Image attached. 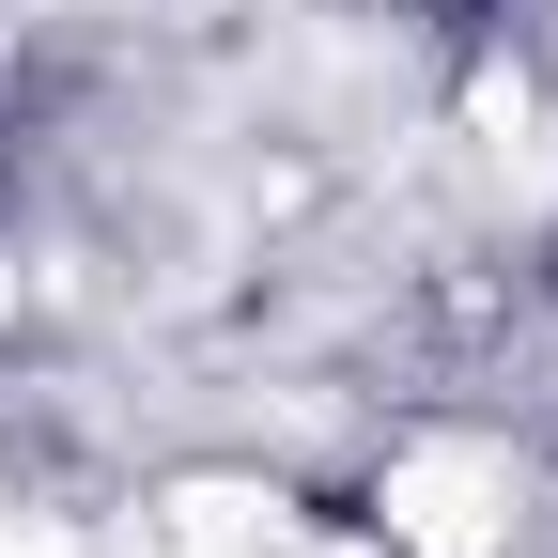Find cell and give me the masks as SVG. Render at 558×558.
<instances>
[{"mask_svg":"<svg viewBox=\"0 0 558 558\" xmlns=\"http://www.w3.org/2000/svg\"><path fill=\"white\" fill-rule=\"evenodd\" d=\"M0 186H16V140H0Z\"/></svg>","mask_w":558,"mask_h":558,"instance_id":"cell-2","label":"cell"},{"mask_svg":"<svg viewBox=\"0 0 558 558\" xmlns=\"http://www.w3.org/2000/svg\"><path fill=\"white\" fill-rule=\"evenodd\" d=\"M418 16H450V32H465V16H497V0H418Z\"/></svg>","mask_w":558,"mask_h":558,"instance_id":"cell-1","label":"cell"}]
</instances>
